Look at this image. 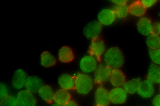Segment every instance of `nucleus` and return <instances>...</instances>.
I'll list each match as a JSON object with an SVG mask.
<instances>
[{
    "instance_id": "nucleus-1",
    "label": "nucleus",
    "mask_w": 160,
    "mask_h": 106,
    "mask_svg": "<svg viewBox=\"0 0 160 106\" xmlns=\"http://www.w3.org/2000/svg\"><path fill=\"white\" fill-rule=\"evenodd\" d=\"M124 60L123 52L117 46L109 48L106 51L103 55L104 64L111 69H119L122 67Z\"/></svg>"
},
{
    "instance_id": "nucleus-2",
    "label": "nucleus",
    "mask_w": 160,
    "mask_h": 106,
    "mask_svg": "<svg viewBox=\"0 0 160 106\" xmlns=\"http://www.w3.org/2000/svg\"><path fill=\"white\" fill-rule=\"evenodd\" d=\"M94 79L88 74L79 73L74 78V87L76 91L81 95L88 94L94 85Z\"/></svg>"
},
{
    "instance_id": "nucleus-3",
    "label": "nucleus",
    "mask_w": 160,
    "mask_h": 106,
    "mask_svg": "<svg viewBox=\"0 0 160 106\" xmlns=\"http://www.w3.org/2000/svg\"><path fill=\"white\" fill-rule=\"evenodd\" d=\"M106 44L104 40L98 37L92 40L89 47L88 52L90 55L100 60L106 51Z\"/></svg>"
},
{
    "instance_id": "nucleus-4",
    "label": "nucleus",
    "mask_w": 160,
    "mask_h": 106,
    "mask_svg": "<svg viewBox=\"0 0 160 106\" xmlns=\"http://www.w3.org/2000/svg\"><path fill=\"white\" fill-rule=\"evenodd\" d=\"M16 97L17 106H36L37 103L33 93L26 89L19 91Z\"/></svg>"
},
{
    "instance_id": "nucleus-5",
    "label": "nucleus",
    "mask_w": 160,
    "mask_h": 106,
    "mask_svg": "<svg viewBox=\"0 0 160 106\" xmlns=\"http://www.w3.org/2000/svg\"><path fill=\"white\" fill-rule=\"evenodd\" d=\"M102 29V25L98 21H93L84 26L83 33L86 38L92 40L99 37Z\"/></svg>"
},
{
    "instance_id": "nucleus-6",
    "label": "nucleus",
    "mask_w": 160,
    "mask_h": 106,
    "mask_svg": "<svg viewBox=\"0 0 160 106\" xmlns=\"http://www.w3.org/2000/svg\"><path fill=\"white\" fill-rule=\"evenodd\" d=\"M97 59L90 55L82 57L79 63V68L82 73L88 74L94 72L98 65Z\"/></svg>"
},
{
    "instance_id": "nucleus-7",
    "label": "nucleus",
    "mask_w": 160,
    "mask_h": 106,
    "mask_svg": "<svg viewBox=\"0 0 160 106\" xmlns=\"http://www.w3.org/2000/svg\"><path fill=\"white\" fill-rule=\"evenodd\" d=\"M112 69L105 64L98 65L94 71V80L97 84H102L109 80Z\"/></svg>"
},
{
    "instance_id": "nucleus-8",
    "label": "nucleus",
    "mask_w": 160,
    "mask_h": 106,
    "mask_svg": "<svg viewBox=\"0 0 160 106\" xmlns=\"http://www.w3.org/2000/svg\"><path fill=\"white\" fill-rule=\"evenodd\" d=\"M109 92L110 102L112 104L121 105L126 101L128 94L123 87H114Z\"/></svg>"
},
{
    "instance_id": "nucleus-9",
    "label": "nucleus",
    "mask_w": 160,
    "mask_h": 106,
    "mask_svg": "<svg viewBox=\"0 0 160 106\" xmlns=\"http://www.w3.org/2000/svg\"><path fill=\"white\" fill-rule=\"evenodd\" d=\"M155 91L154 84L147 79L141 80L137 93L141 97L147 99L153 97Z\"/></svg>"
},
{
    "instance_id": "nucleus-10",
    "label": "nucleus",
    "mask_w": 160,
    "mask_h": 106,
    "mask_svg": "<svg viewBox=\"0 0 160 106\" xmlns=\"http://www.w3.org/2000/svg\"><path fill=\"white\" fill-rule=\"evenodd\" d=\"M94 100L96 105L108 106L111 103L109 92L102 86H98L95 92Z\"/></svg>"
},
{
    "instance_id": "nucleus-11",
    "label": "nucleus",
    "mask_w": 160,
    "mask_h": 106,
    "mask_svg": "<svg viewBox=\"0 0 160 106\" xmlns=\"http://www.w3.org/2000/svg\"><path fill=\"white\" fill-rule=\"evenodd\" d=\"M26 72L22 68H18L14 72L11 79V84L14 88L22 89L25 87L28 77Z\"/></svg>"
},
{
    "instance_id": "nucleus-12",
    "label": "nucleus",
    "mask_w": 160,
    "mask_h": 106,
    "mask_svg": "<svg viewBox=\"0 0 160 106\" xmlns=\"http://www.w3.org/2000/svg\"><path fill=\"white\" fill-rule=\"evenodd\" d=\"M116 16L113 9L105 8L102 9L98 15V21L102 25L108 26L115 21Z\"/></svg>"
},
{
    "instance_id": "nucleus-13",
    "label": "nucleus",
    "mask_w": 160,
    "mask_h": 106,
    "mask_svg": "<svg viewBox=\"0 0 160 106\" xmlns=\"http://www.w3.org/2000/svg\"><path fill=\"white\" fill-rule=\"evenodd\" d=\"M152 25L149 18L143 17L138 21L137 28L140 34L144 36H148L152 34Z\"/></svg>"
},
{
    "instance_id": "nucleus-14",
    "label": "nucleus",
    "mask_w": 160,
    "mask_h": 106,
    "mask_svg": "<svg viewBox=\"0 0 160 106\" xmlns=\"http://www.w3.org/2000/svg\"><path fill=\"white\" fill-rule=\"evenodd\" d=\"M109 80L111 84L114 87H121L126 81L125 75L119 69H112Z\"/></svg>"
},
{
    "instance_id": "nucleus-15",
    "label": "nucleus",
    "mask_w": 160,
    "mask_h": 106,
    "mask_svg": "<svg viewBox=\"0 0 160 106\" xmlns=\"http://www.w3.org/2000/svg\"><path fill=\"white\" fill-rule=\"evenodd\" d=\"M38 93L39 97L44 102L51 104L53 101L55 92L50 86L43 84L40 88Z\"/></svg>"
},
{
    "instance_id": "nucleus-16",
    "label": "nucleus",
    "mask_w": 160,
    "mask_h": 106,
    "mask_svg": "<svg viewBox=\"0 0 160 106\" xmlns=\"http://www.w3.org/2000/svg\"><path fill=\"white\" fill-rule=\"evenodd\" d=\"M59 60L63 63H68L75 58L74 52L71 47L67 46L62 47L58 52Z\"/></svg>"
},
{
    "instance_id": "nucleus-17",
    "label": "nucleus",
    "mask_w": 160,
    "mask_h": 106,
    "mask_svg": "<svg viewBox=\"0 0 160 106\" xmlns=\"http://www.w3.org/2000/svg\"><path fill=\"white\" fill-rule=\"evenodd\" d=\"M43 85L40 78L35 76H30L27 79L25 87L26 89L33 93L38 92Z\"/></svg>"
},
{
    "instance_id": "nucleus-18",
    "label": "nucleus",
    "mask_w": 160,
    "mask_h": 106,
    "mask_svg": "<svg viewBox=\"0 0 160 106\" xmlns=\"http://www.w3.org/2000/svg\"><path fill=\"white\" fill-rule=\"evenodd\" d=\"M71 95L69 91L62 89L56 91L53 98L54 103L63 106L71 100Z\"/></svg>"
},
{
    "instance_id": "nucleus-19",
    "label": "nucleus",
    "mask_w": 160,
    "mask_h": 106,
    "mask_svg": "<svg viewBox=\"0 0 160 106\" xmlns=\"http://www.w3.org/2000/svg\"><path fill=\"white\" fill-rule=\"evenodd\" d=\"M58 82L62 89L69 91L74 88V78L69 74L61 75L58 78Z\"/></svg>"
},
{
    "instance_id": "nucleus-20",
    "label": "nucleus",
    "mask_w": 160,
    "mask_h": 106,
    "mask_svg": "<svg viewBox=\"0 0 160 106\" xmlns=\"http://www.w3.org/2000/svg\"><path fill=\"white\" fill-rule=\"evenodd\" d=\"M147 79L154 84H160V65L152 64L148 68Z\"/></svg>"
},
{
    "instance_id": "nucleus-21",
    "label": "nucleus",
    "mask_w": 160,
    "mask_h": 106,
    "mask_svg": "<svg viewBox=\"0 0 160 106\" xmlns=\"http://www.w3.org/2000/svg\"><path fill=\"white\" fill-rule=\"evenodd\" d=\"M56 62L57 60L55 57L50 51H45L41 54L40 63L42 67H50L55 65Z\"/></svg>"
},
{
    "instance_id": "nucleus-22",
    "label": "nucleus",
    "mask_w": 160,
    "mask_h": 106,
    "mask_svg": "<svg viewBox=\"0 0 160 106\" xmlns=\"http://www.w3.org/2000/svg\"><path fill=\"white\" fill-rule=\"evenodd\" d=\"M128 9L130 14L138 17L143 16L146 11V9L139 0L136 1L131 3L128 6Z\"/></svg>"
},
{
    "instance_id": "nucleus-23",
    "label": "nucleus",
    "mask_w": 160,
    "mask_h": 106,
    "mask_svg": "<svg viewBox=\"0 0 160 106\" xmlns=\"http://www.w3.org/2000/svg\"><path fill=\"white\" fill-rule=\"evenodd\" d=\"M141 81L139 78H132L126 81L123 85V88L128 94H134L137 93Z\"/></svg>"
},
{
    "instance_id": "nucleus-24",
    "label": "nucleus",
    "mask_w": 160,
    "mask_h": 106,
    "mask_svg": "<svg viewBox=\"0 0 160 106\" xmlns=\"http://www.w3.org/2000/svg\"><path fill=\"white\" fill-rule=\"evenodd\" d=\"M146 42L149 49L160 48V36L151 34L148 36Z\"/></svg>"
},
{
    "instance_id": "nucleus-25",
    "label": "nucleus",
    "mask_w": 160,
    "mask_h": 106,
    "mask_svg": "<svg viewBox=\"0 0 160 106\" xmlns=\"http://www.w3.org/2000/svg\"><path fill=\"white\" fill-rule=\"evenodd\" d=\"M116 17L119 19H123L127 17L129 13L128 6L127 4L117 6L113 9Z\"/></svg>"
},
{
    "instance_id": "nucleus-26",
    "label": "nucleus",
    "mask_w": 160,
    "mask_h": 106,
    "mask_svg": "<svg viewBox=\"0 0 160 106\" xmlns=\"http://www.w3.org/2000/svg\"><path fill=\"white\" fill-rule=\"evenodd\" d=\"M148 55L153 64L160 65V48L149 49Z\"/></svg>"
},
{
    "instance_id": "nucleus-27",
    "label": "nucleus",
    "mask_w": 160,
    "mask_h": 106,
    "mask_svg": "<svg viewBox=\"0 0 160 106\" xmlns=\"http://www.w3.org/2000/svg\"><path fill=\"white\" fill-rule=\"evenodd\" d=\"M0 106H17L16 97L12 95H8L0 99Z\"/></svg>"
},
{
    "instance_id": "nucleus-28",
    "label": "nucleus",
    "mask_w": 160,
    "mask_h": 106,
    "mask_svg": "<svg viewBox=\"0 0 160 106\" xmlns=\"http://www.w3.org/2000/svg\"><path fill=\"white\" fill-rule=\"evenodd\" d=\"M8 89L7 85L3 83L0 84V99H1L8 95Z\"/></svg>"
},
{
    "instance_id": "nucleus-29",
    "label": "nucleus",
    "mask_w": 160,
    "mask_h": 106,
    "mask_svg": "<svg viewBox=\"0 0 160 106\" xmlns=\"http://www.w3.org/2000/svg\"><path fill=\"white\" fill-rule=\"evenodd\" d=\"M141 1L143 6L147 9L153 6L157 2V0H142Z\"/></svg>"
},
{
    "instance_id": "nucleus-30",
    "label": "nucleus",
    "mask_w": 160,
    "mask_h": 106,
    "mask_svg": "<svg viewBox=\"0 0 160 106\" xmlns=\"http://www.w3.org/2000/svg\"><path fill=\"white\" fill-rule=\"evenodd\" d=\"M152 34L160 35V22H156L153 24Z\"/></svg>"
},
{
    "instance_id": "nucleus-31",
    "label": "nucleus",
    "mask_w": 160,
    "mask_h": 106,
    "mask_svg": "<svg viewBox=\"0 0 160 106\" xmlns=\"http://www.w3.org/2000/svg\"><path fill=\"white\" fill-rule=\"evenodd\" d=\"M152 103L153 106H160V94L153 96Z\"/></svg>"
},
{
    "instance_id": "nucleus-32",
    "label": "nucleus",
    "mask_w": 160,
    "mask_h": 106,
    "mask_svg": "<svg viewBox=\"0 0 160 106\" xmlns=\"http://www.w3.org/2000/svg\"><path fill=\"white\" fill-rule=\"evenodd\" d=\"M111 1L113 3L116 5L117 6H121L126 5L128 1L126 0H111Z\"/></svg>"
},
{
    "instance_id": "nucleus-33",
    "label": "nucleus",
    "mask_w": 160,
    "mask_h": 106,
    "mask_svg": "<svg viewBox=\"0 0 160 106\" xmlns=\"http://www.w3.org/2000/svg\"><path fill=\"white\" fill-rule=\"evenodd\" d=\"M63 106H78V105L75 101L71 100L68 103Z\"/></svg>"
},
{
    "instance_id": "nucleus-34",
    "label": "nucleus",
    "mask_w": 160,
    "mask_h": 106,
    "mask_svg": "<svg viewBox=\"0 0 160 106\" xmlns=\"http://www.w3.org/2000/svg\"><path fill=\"white\" fill-rule=\"evenodd\" d=\"M50 106H63L58 104H57L56 103H54L52 104Z\"/></svg>"
},
{
    "instance_id": "nucleus-35",
    "label": "nucleus",
    "mask_w": 160,
    "mask_h": 106,
    "mask_svg": "<svg viewBox=\"0 0 160 106\" xmlns=\"http://www.w3.org/2000/svg\"><path fill=\"white\" fill-rule=\"evenodd\" d=\"M95 106H99V105H96Z\"/></svg>"
},
{
    "instance_id": "nucleus-36",
    "label": "nucleus",
    "mask_w": 160,
    "mask_h": 106,
    "mask_svg": "<svg viewBox=\"0 0 160 106\" xmlns=\"http://www.w3.org/2000/svg\"><path fill=\"white\" fill-rule=\"evenodd\" d=\"M159 89H160V87H159Z\"/></svg>"
}]
</instances>
